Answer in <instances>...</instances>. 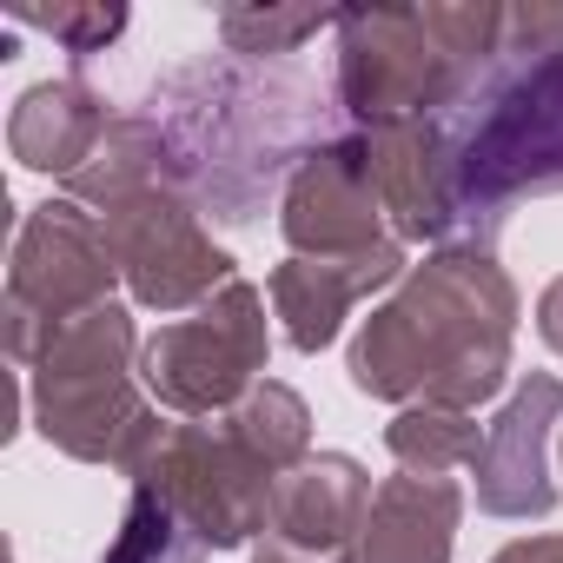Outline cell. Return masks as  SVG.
<instances>
[{
    "label": "cell",
    "mask_w": 563,
    "mask_h": 563,
    "mask_svg": "<svg viewBox=\"0 0 563 563\" xmlns=\"http://www.w3.org/2000/svg\"><path fill=\"white\" fill-rule=\"evenodd\" d=\"M252 563H319V556H299V550H286V543H272V537H265V543L252 550Z\"/></svg>",
    "instance_id": "cell-24"
},
{
    "label": "cell",
    "mask_w": 563,
    "mask_h": 563,
    "mask_svg": "<svg viewBox=\"0 0 563 563\" xmlns=\"http://www.w3.org/2000/svg\"><path fill=\"white\" fill-rule=\"evenodd\" d=\"M405 272H411V258H405L398 239H385L372 252H352V258H299L292 252V258L272 265L265 292H272V319L286 332V345L319 358L339 339V325L352 319V306H365L372 292H391Z\"/></svg>",
    "instance_id": "cell-12"
},
{
    "label": "cell",
    "mask_w": 563,
    "mask_h": 563,
    "mask_svg": "<svg viewBox=\"0 0 563 563\" xmlns=\"http://www.w3.org/2000/svg\"><path fill=\"white\" fill-rule=\"evenodd\" d=\"M8 21H14V27H34V34H47V41H60L74 60H93V54H107V47L126 34V8H120V0H54V8L8 0Z\"/></svg>",
    "instance_id": "cell-21"
},
{
    "label": "cell",
    "mask_w": 563,
    "mask_h": 563,
    "mask_svg": "<svg viewBox=\"0 0 563 563\" xmlns=\"http://www.w3.org/2000/svg\"><path fill=\"white\" fill-rule=\"evenodd\" d=\"M457 523H464V490L451 477L398 471L372 490L352 563H451Z\"/></svg>",
    "instance_id": "cell-15"
},
{
    "label": "cell",
    "mask_w": 563,
    "mask_h": 563,
    "mask_svg": "<svg viewBox=\"0 0 563 563\" xmlns=\"http://www.w3.org/2000/svg\"><path fill=\"white\" fill-rule=\"evenodd\" d=\"M517 286L490 245H438L358 325L345 372L385 405L477 411L510 385Z\"/></svg>",
    "instance_id": "cell-3"
},
{
    "label": "cell",
    "mask_w": 563,
    "mask_h": 563,
    "mask_svg": "<svg viewBox=\"0 0 563 563\" xmlns=\"http://www.w3.org/2000/svg\"><path fill=\"white\" fill-rule=\"evenodd\" d=\"M537 339H543L550 352H563V272L537 292Z\"/></svg>",
    "instance_id": "cell-22"
},
{
    "label": "cell",
    "mask_w": 563,
    "mask_h": 563,
    "mask_svg": "<svg viewBox=\"0 0 563 563\" xmlns=\"http://www.w3.org/2000/svg\"><path fill=\"white\" fill-rule=\"evenodd\" d=\"M278 232H286V245L299 258H352V252H372L391 239L365 126H345L332 146H319L292 173L286 199H278Z\"/></svg>",
    "instance_id": "cell-10"
},
{
    "label": "cell",
    "mask_w": 563,
    "mask_h": 563,
    "mask_svg": "<svg viewBox=\"0 0 563 563\" xmlns=\"http://www.w3.org/2000/svg\"><path fill=\"white\" fill-rule=\"evenodd\" d=\"M100 563H206V543H199V530L159 490L133 484L126 517H120V530H113V543H107Z\"/></svg>",
    "instance_id": "cell-19"
},
{
    "label": "cell",
    "mask_w": 563,
    "mask_h": 563,
    "mask_svg": "<svg viewBox=\"0 0 563 563\" xmlns=\"http://www.w3.org/2000/svg\"><path fill=\"white\" fill-rule=\"evenodd\" d=\"M365 510H372L365 464L345 457V451H312L299 471L278 477L265 537L286 543V550H299V556H319V563H352L358 530H365Z\"/></svg>",
    "instance_id": "cell-13"
},
{
    "label": "cell",
    "mask_w": 563,
    "mask_h": 563,
    "mask_svg": "<svg viewBox=\"0 0 563 563\" xmlns=\"http://www.w3.org/2000/svg\"><path fill=\"white\" fill-rule=\"evenodd\" d=\"M339 107L352 126L438 120L504 47V8H345L339 14Z\"/></svg>",
    "instance_id": "cell-4"
},
{
    "label": "cell",
    "mask_w": 563,
    "mask_h": 563,
    "mask_svg": "<svg viewBox=\"0 0 563 563\" xmlns=\"http://www.w3.org/2000/svg\"><path fill=\"white\" fill-rule=\"evenodd\" d=\"M339 14L325 8H219V41L232 60H292L306 41L332 34Z\"/></svg>",
    "instance_id": "cell-20"
},
{
    "label": "cell",
    "mask_w": 563,
    "mask_h": 563,
    "mask_svg": "<svg viewBox=\"0 0 563 563\" xmlns=\"http://www.w3.org/2000/svg\"><path fill=\"white\" fill-rule=\"evenodd\" d=\"M272 358V325H265V292L232 278L225 292H212L199 312L159 325L140 345V385L153 391L159 411L179 418H225Z\"/></svg>",
    "instance_id": "cell-7"
},
{
    "label": "cell",
    "mask_w": 563,
    "mask_h": 563,
    "mask_svg": "<svg viewBox=\"0 0 563 563\" xmlns=\"http://www.w3.org/2000/svg\"><path fill=\"white\" fill-rule=\"evenodd\" d=\"M113 126V100L100 87H87L80 74L67 80H34L14 113H8V153L27 166V173H54V179H74L93 146L107 140Z\"/></svg>",
    "instance_id": "cell-14"
},
{
    "label": "cell",
    "mask_w": 563,
    "mask_h": 563,
    "mask_svg": "<svg viewBox=\"0 0 563 563\" xmlns=\"http://www.w3.org/2000/svg\"><path fill=\"white\" fill-rule=\"evenodd\" d=\"M225 424L286 477V471H299L306 457H312V405L292 391V385H278V378H258L232 411H225Z\"/></svg>",
    "instance_id": "cell-18"
},
{
    "label": "cell",
    "mask_w": 563,
    "mask_h": 563,
    "mask_svg": "<svg viewBox=\"0 0 563 563\" xmlns=\"http://www.w3.org/2000/svg\"><path fill=\"white\" fill-rule=\"evenodd\" d=\"M490 563H563V530H550V537H517V543H504Z\"/></svg>",
    "instance_id": "cell-23"
},
{
    "label": "cell",
    "mask_w": 563,
    "mask_h": 563,
    "mask_svg": "<svg viewBox=\"0 0 563 563\" xmlns=\"http://www.w3.org/2000/svg\"><path fill=\"white\" fill-rule=\"evenodd\" d=\"M113 278H120V265L100 232V212H87L74 199L27 206V219L14 232V258H8V306H0L8 358L27 372L60 325L113 306Z\"/></svg>",
    "instance_id": "cell-6"
},
{
    "label": "cell",
    "mask_w": 563,
    "mask_h": 563,
    "mask_svg": "<svg viewBox=\"0 0 563 563\" xmlns=\"http://www.w3.org/2000/svg\"><path fill=\"white\" fill-rule=\"evenodd\" d=\"M550 438H563V378L523 372L477 444V510L490 517H550L563 484L550 471Z\"/></svg>",
    "instance_id": "cell-11"
},
{
    "label": "cell",
    "mask_w": 563,
    "mask_h": 563,
    "mask_svg": "<svg viewBox=\"0 0 563 563\" xmlns=\"http://www.w3.org/2000/svg\"><path fill=\"white\" fill-rule=\"evenodd\" d=\"M100 232L113 245V265L126 278L133 306H146V312H199L212 292H225L239 278L232 252L206 232L199 206L173 179L113 199L100 212Z\"/></svg>",
    "instance_id": "cell-9"
},
{
    "label": "cell",
    "mask_w": 563,
    "mask_h": 563,
    "mask_svg": "<svg viewBox=\"0 0 563 563\" xmlns=\"http://www.w3.org/2000/svg\"><path fill=\"white\" fill-rule=\"evenodd\" d=\"M556 457H563V438H556Z\"/></svg>",
    "instance_id": "cell-25"
},
{
    "label": "cell",
    "mask_w": 563,
    "mask_h": 563,
    "mask_svg": "<svg viewBox=\"0 0 563 563\" xmlns=\"http://www.w3.org/2000/svg\"><path fill=\"white\" fill-rule=\"evenodd\" d=\"M477 444H484L477 411H451V405H405L385 424V451L398 457V471H418V477L471 471L477 464Z\"/></svg>",
    "instance_id": "cell-17"
},
{
    "label": "cell",
    "mask_w": 563,
    "mask_h": 563,
    "mask_svg": "<svg viewBox=\"0 0 563 563\" xmlns=\"http://www.w3.org/2000/svg\"><path fill=\"white\" fill-rule=\"evenodd\" d=\"M166 179V153H159V126L140 113V107H120L107 140L93 146V159L67 179V199L87 206V212H107L113 199L140 192V186H159Z\"/></svg>",
    "instance_id": "cell-16"
},
{
    "label": "cell",
    "mask_w": 563,
    "mask_h": 563,
    "mask_svg": "<svg viewBox=\"0 0 563 563\" xmlns=\"http://www.w3.org/2000/svg\"><path fill=\"white\" fill-rule=\"evenodd\" d=\"M140 332L133 312L113 299L74 325H60L41 358L27 365V405H34V431L80 457V464H113L126 477H140L159 451V438L173 424H159L153 391L140 385Z\"/></svg>",
    "instance_id": "cell-5"
},
{
    "label": "cell",
    "mask_w": 563,
    "mask_h": 563,
    "mask_svg": "<svg viewBox=\"0 0 563 563\" xmlns=\"http://www.w3.org/2000/svg\"><path fill=\"white\" fill-rule=\"evenodd\" d=\"M451 245H490L523 199L563 192V0L504 8L497 60L431 120Z\"/></svg>",
    "instance_id": "cell-2"
},
{
    "label": "cell",
    "mask_w": 563,
    "mask_h": 563,
    "mask_svg": "<svg viewBox=\"0 0 563 563\" xmlns=\"http://www.w3.org/2000/svg\"><path fill=\"white\" fill-rule=\"evenodd\" d=\"M140 113L159 126L166 179L212 225H258L272 199H286L292 173L352 126L339 87L312 67L232 54H199L159 74Z\"/></svg>",
    "instance_id": "cell-1"
},
{
    "label": "cell",
    "mask_w": 563,
    "mask_h": 563,
    "mask_svg": "<svg viewBox=\"0 0 563 563\" xmlns=\"http://www.w3.org/2000/svg\"><path fill=\"white\" fill-rule=\"evenodd\" d=\"M146 490H159L206 550H245L265 523H272V490L278 471L225 424V418H186L159 438L153 464L133 477Z\"/></svg>",
    "instance_id": "cell-8"
}]
</instances>
